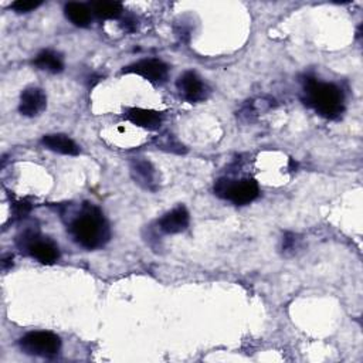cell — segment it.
Here are the masks:
<instances>
[{
    "instance_id": "4fadbf2b",
    "label": "cell",
    "mask_w": 363,
    "mask_h": 363,
    "mask_svg": "<svg viewBox=\"0 0 363 363\" xmlns=\"http://www.w3.org/2000/svg\"><path fill=\"white\" fill-rule=\"evenodd\" d=\"M34 66L39 70L48 71V73H53V74L63 71V69H64V63H63L62 55H60L55 51H53V50L41 51L34 60Z\"/></svg>"
},
{
    "instance_id": "2e32d148",
    "label": "cell",
    "mask_w": 363,
    "mask_h": 363,
    "mask_svg": "<svg viewBox=\"0 0 363 363\" xmlns=\"http://www.w3.org/2000/svg\"><path fill=\"white\" fill-rule=\"evenodd\" d=\"M39 6H41V2L39 0H18V2L12 4V9L18 13H29L34 9H37Z\"/></svg>"
},
{
    "instance_id": "5bb4252c",
    "label": "cell",
    "mask_w": 363,
    "mask_h": 363,
    "mask_svg": "<svg viewBox=\"0 0 363 363\" xmlns=\"http://www.w3.org/2000/svg\"><path fill=\"white\" fill-rule=\"evenodd\" d=\"M66 18L77 27H88L91 23V9L83 4H69L64 8Z\"/></svg>"
},
{
    "instance_id": "8fae6325",
    "label": "cell",
    "mask_w": 363,
    "mask_h": 363,
    "mask_svg": "<svg viewBox=\"0 0 363 363\" xmlns=\"http://www.w3.org/2000/svg\"><path fill=\"white\" fill-rule=\"evenodd\" d=\"M43 145L57 153L62 155H69V156H76L80 153V146L67 135L63 134H53V135H46L43 138Z\"/></svg>"
},
{
    "instance_id": "30bf717a",
    "label": "cell",
    "mask_w": 363,
    "mask_h": 363,
    "mask_svg": "<svg viewBox=\"0 0 363 363\" xmlns=\"http://www.w3.org/2000/svg\"><path fill=\"white\" fill-rule=\"evenodd\" d=\"M127 119L131 121L134 125L146 128V130H158L162 124V114L153 109H144V108H131L125 114Z\"/></svg>"
},
{
    "instance_id": "e0dca14e",
    "label": "cell",
    "mask_w": 363,
    "mask_h": 363,
    "mask_svg": "<svg viewBox=\"0 0 363 363\" xmlns=\"http://www.w3.org/2000/svg\"><path fill=\"white\" fill-rule=\"evenodd\" d=\"M296 243H298V238L295 234L292 233H287L282 241V250L284 252H294L296 249Z\"/></svg>"
},
{
    "instance_id": "9a60e30c",
    "label": "cell",
    "mask_w": 363,
    "mask_h": 363,
    "mask_svg": "<svg viewBox=\"0 0 363 363\" xmlns=\"http://www.w3.org/2000/svg\"><path fill=\"white\" fill-rule=\"evenodd\" d=\"M91 13L100 19H116L124 12V8L118 2H94L90 5Z\"/></svg>"
},
{
    "instance_id": "9c48e42d",
    "label": "cell",
    "mask_w": 363,
    "mask_h": 363,
    "mask_svg": "<svg viewBox=\"0 0 363 363\" xmlns=\"http://www.w3.org/2000/svg\"><path fill=\"white\" fill-rule=\"evenodd\" d=\"M47 105V97L40 88H27L20 97L19 111L25 116H36L44 111Z\"/></svg>"
},
{
    "instance_id": "7a4b0ae2",
    "label": "cell",
    "mask_w": 363,
    "mask_h": 363,
    "mask_svg": "<svg viewBox=\"0 0 363 363\" xmlns=\"http://www.w3.org/2000/svg\"><path fill=\"white\" fill-rule=\"evenodd\" d=\"M304 93L307 104L314 108L320 115L335 119L343 112V93L335 84L321 83L315 78H307Z\"/></svg>"
},
{
    "instance_id": "ba28073f",
    "label": "cell",
    "mask_w": 363,
    "mask_h": 363,
    "mask_svg": "<svg viewBox=\"0 0 363 363\" xmlns=\"http://www.w3.org/2000/svg\"><path fill=\"white\" fill-rule=\"evenodd\" d=\"M189 212L184 207H176L172 212L166 213L158 223L160 231L166 234H177L185 231L189 226Z\"/></svg>"
},
{
    "instance_id": "52a82bcc",
    "label": "cell",
    "mask_w": 363,
    "mask_h": 363,
    "mask_svg": "<svg viewBox=\"0 0 363 363\" xmlns=\"http://www.w3.org/2000/svg\"><path fill=\"white\" fill-rule=\"evenodd\" d=\"M179 94L184 97V100L189 102H199L206 98L207 88L202 78L193 73V71H186L177 78L176 83Z\"/></svg>"
},
{
    "instance_id": "7c38bea8",
    "label": "cell",
    "mask_w": 363,
    "mask_h": 363,
    "mask_svg": "<svg viewBox=\"0 0 363 363\" xmlns=\"http://www.w3.org/2000/svg\"><path fill=\"white\" fill-rule=\"evenodd\" d=\"M131 172L134 179L138 182L139 185H142L146 189L155 191L156 188V172L153 166L144 159H138L132 163Z\"/></svg>"
},
{
    "instance_id": "5b68a950",
    "label": "cell",
    "mask_w": 363,
    "mask_h": 363,
    "mask_svg": "<svg viewBox=\"0 0 363 363\" xmlns=\"http://www.w3.org/2000/svg\"><path fill=\"white\" fill-rule=\"evenodd\" d=\"M20 249L25 247V250L37 261L43 264H54L58 257L60 252L58 247L53 243L51 240L47 238H40L33 233H26L23 237L19 240Z\"/></svg>"
},
{
    "instance_id": "8992f818",
    "label": "cell",
    "mask_w": 363,
    "mask_h": 363,
    "mask_svg": "<svg viewBox=\"0 0 363 363\" xmlns=\"http://www.w3.org/2000/svg\"><path fill=\"white\" fill-rule=\"evenodd\" d=\"M124 73H134L153 84H163L169 76V67L162 60L146 58L124 69Z\"/></svg>"
},
{
    "instance_id": "ac0fdd59",
    "label": "cell",
    "mask_w": 363,
    "mask_h": 363,
    "mask_svg": "<svg viewBox=\"0 0 363 363\" xmlns=\"http://www.w3.org/2000/svg\"><path fill=\"white\" fill-rule=\"evenodd\" d=\"M30 210H32V206L27 202H25V200L15 205V214L18 217H25Z\"/></svg>"
},
{
    "instance_id": "277c9868",
    "label": "cell",
    "mask_w": 363,
    "mask_h": 363,
    "mask_svg": "<svg viewBox=\"0 0 363 363\" xmlns=\"http://www.w3.org/2000/svg\"><path fill=\"white\" fill-rule=\"evenodd\" d=\"M20 348L25 353L32 356L53 357L60 352L62 341L53 332L37 331L25 335L20 339Z\"/></svg>"
},
{
    "instance_id": "6da1fadb",
    "label": "cell",
    "mask_w": 363,
    "mask_h": 363,
    "mask_svg": "<svg viewBox=\"0 0 363 363\" xmlns=\"http://www.w3.org/2000/svg\"><path fill=\"white\" fill-rule=\"evenodd\" d=\"M70 233L77 245L94 250L109 240V226L100 209L87 205L70 224Z\"/></svg>"
},
{
    "instance_id": "3957f363",
    "label": "cell",
    "mask_w": 363,
    "mask_h": 363,
    "mask_svg": "<svg viewBox=\"0 0 363 363\" xmlns=\"http://www.w3.org/2000/svg\"><path fill=\"white\" fill-rule=\"evenodd\" d=\"M214 192L219 198L230 200L234 205L243 206L256 200L260 195V188L254 179H220L216 182Z\"/></svg>"
}]
</instances>
